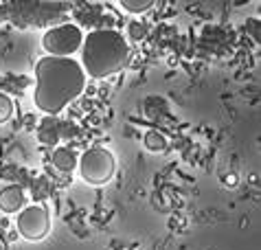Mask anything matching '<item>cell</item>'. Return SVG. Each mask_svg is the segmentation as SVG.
<instances>
[{"label": "cell", "mask_w": 261, "mask_h": 250, "mask_svg": "<svg viewBox=\"0 0 261 250\" xmlns=\"http://www.w3.org/2000/svg\"><path fill=\"white\" fill-rule=\"evenodd\" d=\"M86 88V72L72 57H42L35 64V106L44 114H60Z\"/></svg>", "instance_id": "6da1fadb"}, {"label": "cell", "mask_w": 261, "mask_h": 250, "mask_svg": "<svg viewBox=\"0 0 261 250\" xmlns=\"http://www.w3.org/2000/svg\"><path fill=\"white\" fill-rule=\"evenodd\" d=\"M129 62V44L114 29H97L82 44V68L86 75L106 79L117 75Z\"/></svg>", "instance_id": "7a4b0ae2"}, {"label": "cell", "mask_w": 261, "mask_h": 250, "mask_svg": "<svg viewBox=\"0 0 261 250\" xmlns=\"http://www.w3.org/2000/svg\"><path fill=\"white\" fill-rule=\"evenodd\" d=\"M77 169L84 182H88L92 187H103L112 180L117 160H114L112 152L103 149V147H90L77 160Z\"/></svg>", "instance_id": "3957f363"}, {"label": "cell", "mask_w": 261, "mask_h": 250, "mask_svg": "<svg viewBox=\"0 0 261 250\" xmlns=\"http://www.w3.org/2000/svg\"><path fill=\"white\" fill-rule=\"evenodd\" d=\"M84 44L82 29L75 24H62L55 27L50 31L44 33L42 38V46L50 57H70L72 53H77Z\"/></svg>", "instance_id": "277c9868"}, {"label": "cell", "mask_w": 261, "mask_h": 250, "mask_svg": "<svg viewBox=\"0 0 261 250\" xmlns=\"http://www.w3.org/2000/svg\"><path fill=\"white\" fill-rule=\"evenodd\" d=\"M18 233L29 241H40L50 233V215L44 207L31 204L20 211L18 215Z\"/></svg>", "instance_id": "5b68a950"}, {"label": "cell", "mask_w": 261, "mask_h": 250, "mask_svg": "<svg viewBox=\"0 0 261 250\" xmlns=\"http://www.w3.org/2000/svg\"><path fill=\"white\" fill-rule=\"evenodd\" d=\"M24 204V191L18 185H9L0 189V211L3 213H18Z\"/></svg>", "instance_id": "8992f818"}, {"label": "cell", "mask_w": 261, "mask_h": 250, "mask_svg": "<svg viewBox=\"0 0 261 250\" xmlns=\"http://www.w3.org/2000/svg\"><path fill=\"white\" fill-rule=\"evenodd\" d=\"M77 160H79L77 154L72 149H68V147H60V149L53 152V165H55V169H60L64 173L77 169Z\"/></svg>", "instance_id": "52a82bcc"}, {"label": "cell", "mask_w": 261, "mask_h": 250, "mask_svg": "<svg viewBox=\"0 0 261 250\" xmlns=\"http://www.w3.org/2000/svg\"><path fill=\"white\" fill-rule=\"evenodd\" d=\"M143 143H145V147H147L149 152H165V149H167V141H165V136L161 134V132H154V130L145 134Z\"/></svg>", "instance_id": "ba28073f"}, {"label": "cell", "mask_w": 261, "mask_h": 250, "mask_svg": "<svg viewBox=\"0 0 261 250\" xmlns=\"http://www.w3.org/2000/svg\"><path fill=\"white\" fill-rule=\"evenodd\" d=\"M119 5L129 13H143V11L151 9V5L154 3H151V0H121Z\"/></svg>", "instance_id": "9c48e42d"}, {"label": "cell", "mask_w": 261, "mask_h": 250, "mask_svg": "<svg viewBox=\"0 0 261 250\" xmlns=\"http://www.w3.org/2000/svg\"><path fill=\"white\" fill-rule=\"evenodd\" d=\"M13 116V101L7 94H0V123H7Z\"/></svg>", "instance_id": "30bf717a"}, {"label": "cell", "mask_w": 261, "mask_h": 250, "mask_svg": "<svg viewBox=\"0 0 261 250\" xmlns=\"http://www.w3.org/2000/svg\"><path fill=\"white\" fill-rule=\"evenodd\" d=\"M129 38L132 40H143L145 38V27L141 24V22H132V24H129Z\"/></svg>", "instance_id": "8fae6325"}, {"label": "cell", "mask_w": 261, "mask_h": 250, "mask_svg": "<svg viewBox=\"0 0 261 250\" xmlns=\"http://www.w3.org/2000/svg\"><path fill=\"white\" fill-rule=\"evenodd\" d=\"M226 185H228V187H233V185H237V176H233V173H228V176H226Z\"/></svg>", "instance_id": "7c38bea8"}]
</instances>
